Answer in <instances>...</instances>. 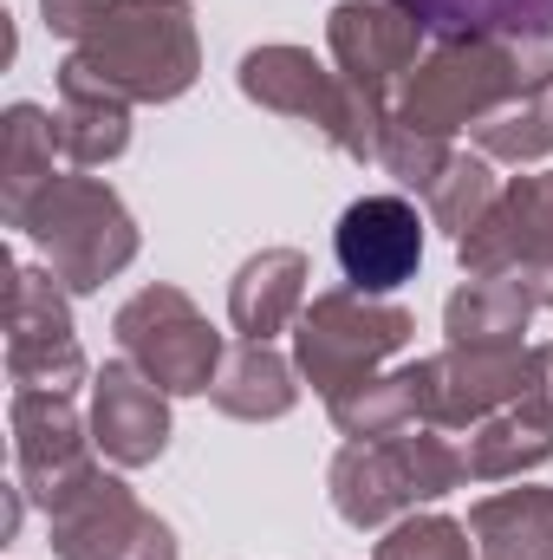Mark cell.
<instances>
[{
    "label": "cell",
    "mask_w": 553,
    "mask_h": 560,
    "mask_svg": "<svg viewBox=\"0 0 553 560\" xmlns=\"http://www.w3.org/2000/svg\"><path fill=\"white\" fill-rule=\"evenodd\" d=\"M469 476L475 482H502V476H528L553 456V339L534 346V392L515 398L508 411L482 418L462 443Z\"/></svg>",
    "instance_id": "cell-16"
},
{
    "label": "cell",
    "mask_w": 553,
    "mask_h": 560,
    "mask_svg": "<svg viewBox=\"0 0 553 560\" xmlns=\"http://www.w3.org/2000/svg\"><path fill=\"white\" fill-rule=\"evenodd\" d=\"M469 482V456L462 443H449V430L436 423H416L398 436H378V443H345L326 469V489H332V509L345 528H391L416 509L443 502L449 489Z\"/></svg>",
    "instance_id": "cell-3"
},
{
    "label": "cell",
    "mask_w": 553,
    "mask_h": 560,
    "mask_svg": "<svg viewBox=\"0 0 553 560\" xmlns=\"http://www.w3.org/2000/svg\"><path fill=\"white\" fill-rule=\"evenodd\" d=\"M449 156H456V150H449V138L404 131L398 118H385V131H378V163H385V170H391L404 189H416V196H423V189H430V183L449 170Z\"/></svg>",
    "instance_id": "cell-28"
},
{
    "label": "cell",
    "mask_w": 553,
    "mask_h": 560,
    "mask_svg": "<svg viewBox=\"0 0 553 560\" xmlns=\"http://www.w3.org/2000/svg\"><path fill=\"white\" fill-rule=\"evenodd\" d=\"M52 138L59 156L79 163V170H98V163H118L131 150V105L79 72L59 66V112H52Z\"/></svg>",
    "instance_id": "cell-19"
},
{
    "label": "cell",
    "mask_w": 553,
    "mask_h": 560,
    "mask_svg": "<svg viewBox=\"0 0 553 560\" xmlns=\"http://www.w3.org/2000/svg\"><path fill=\"white\" fill-rule=\"evenodd\" d=\"M7 423H13V469H20V489L46 509L52 489L92 463V418H79L66 392H13Z\"/></svg>",
    "instance_id": "cell-14"
},
{
    "label": "cell",
    "mask_w": 553,
    "mask_h": 560,
    "mask_svg": "<svg viewBox=\"0 0 553 560\" xmlns=\"http://www.w3.org/2000/svg\"><path fill=\"white\" fill-rule=\"evenodd\" d=\"M475 150L489 156V163H541L553 156V98H515V105H502V112H489L482 125H475Z\"/></svg>",
    "instance_id": "cell-26"
},
{
    "label": "cell",
    "mask_w": 553,
    "mask_h": 560,
    "mask_svg": "<svg viewBox=\"0 0 553 560\" xmlns=\"http://www.w3.org/2000/svg\"><path fill=\"white\" fill-rule=\"evenodd\" d=\"M332 411V430L352 436V443H378V436H398V430H416L423 423V405H416V365L404 372H378L339 398H326Z\"/></svg>",
    "instance_id": "cell-23"
},
{
    "label": "cell",
    "mask_w": 553,
    "mask_h": 560,
    "mask_svg": "<svg viewBox=\"0 0 553 560\" xmlns=\"http://www.w3.org/2000/svg\"><path fill=\"white\" fill-rule=\"evenodd\" d=\"M339 275L358 293H391L423 261V215L411 196H358L332 229Z\"/></svg>",
    "instance_id": "cell-13"
},
{
    "label": "cell",
    "mask_w": 553,
    "mask_h": 560,
    "mask_svg": "<svg viewBox=\"0 0 553 560\" xmlns=\"http://www.w3.org/2000/svg\"><path fill=\"white\" fill-rule=\"evenodd\" d=\"M39 515L59 560H183L176 528L156 509H143L125 476H105L98 463L66 476Z\"/></svg>",
    "instance_id": "cell-7"
},
{
    "label": "cell",
    "mask_w": 553,
    "mask_h": 560,
    "mask_svg": "<svg viewBox=\"0 0 553 560\" xmlns=\"http://www.w3.org/2000/svg\"><path fill=\"white\" fill-rule=\"evenodd\" d=\"M52 156H59L52 112L7 105V125H0V215H7V229H26L33 202L59 183L52 176Z\"/></svg>",
    "instance_id": "cell-21"
},
{
    "label": "cell",
    "mask_w": 553,
    "mask_h": 560,
    "mask_svg": "<svg viewBox=\"0 0 553 560\" xmlns=\"http://www.w3.org/2000/svg\"><path fill=\"white\" fill-rule=\"evenodd\" d=\"M26 235L39 242L46 268L66 293H98L105 280H118L138 261L143 235L125 209V196L98 176H59L33 215H26Z\"/></svg>",
    "instance_id": "cell-4"
},
{
    "label": "cell",
    "mask_w": 553,
    "mask_h": 560,
    "mask_svg": "<svg viewBox=\"0 0 553 560\" xmlns=\"http://www.w3.org/2000/svg\"><path fill=\"white\" fill-rule=\"evenodd\" d=\"M553 85V33H436V46L416 59L391 118L423 138L475 131L489 112L515 98H541Z\"/></svg>",
    "instance_id": "cell-2"
},
{
    "label": "cell",
    "mask_w": 553,
    "mask_h": 560,
    "mask_svg": "<svg viewBox=\"0 0 553 560\" xmlns=\"http://www.w3.org/2000/svg\"><path fill=\"white\" fill-rule=\"evenodd\" d=\"M469 541L475 535L449 515H404V522H391V535L378 541L372 560H475Z\"/></svg>",
    "instance_id": "cell-27"
},
{
    "label": "cell",
    "mask_w": 553,
    "mask_h": 560,
    "mask_svg": "<svg viewBox=\"0 0 553 560\" xmlns=\"http://www.w3.org/2000/svg\"><path fill=\"white\" fill-rule=\"evenodd\" d=\"M111 332H118L125 359L138 365L150 385H163L169 398H209V385H215V372H222V359H228V346H222V332L209 326V313H202L183 287H169V280L138 287V293L118 306Z\"/></svg>",
    "instance_id": "cell-8"
},
{
    "label": "cell",
    "mask_w": 553,
    "mask_h": 560,
    "mask_svg": "<svg viewBox=\"0 0 553 560\" xmlns=\"http://www.w3.org/2000/svg\"><path fill=\"white\" fill-rule=\"evenodd\" d=\"M306 255L299 248H261L248 255L228 280V319L242 339H274L286 326H299L306 313Z\"/></svg>",
    "instance_id": "cell-17"
},
{
    "label": "cell",
    "mask_w": 553,
    "mask_h": 560,
    "mask_svg": "<svg viewBox=\"0 0 553 560\" xmlns=\"http://www.w3.org/2000/svg\"><path fill=\"white\" fill-rule=\"evenodd\" d=\"M209 405L235 423H274L299 405V365L280 359L274 339H242V346H228V359L209 385Z\"/></svg>",
    "instance_id": "cell-18"
},
{
    "label": "cell",
    "mask_w": 553,
    "mask_h": 560,
    "mask_svg": "<svg viewBox=\"0 0 553 560\" xmlns=\"http://www.w3.org/2000/svg\"><path fill=\"white\" fill-rule=\"evenodd\" d=\"M534 392V346H449L416 359V405L436 430H475Z\"/></svg>",
    "instance_id": "cell-11"
},
{
    "label": "cell",
    "mask_w": 553,
    "mask_h": 560,
    "mask_svg": "<svg viewBox=\"0 0 553 560\" xmlns=\"http://www.w3.org/2000/svg\"><path fill=\"white\" fill-rule=\"evenodd\" d=\"M423 39H430V26L416 20L404 0H339L326 13V52H332L339 79L358 92V105L378 125L391 118L404 79L416 72Z\"/></svg>",
    "instance_id": "cell-9"
},
{
    "label": "cell",
    "mask_w": 553,
    "mask_h": 560,
    "mask_svg": "<svg viewBox=\"0 0 553 560\" xmlns=\"http://www.w3.org/2000/svg\"><path fill=\"white\" fill-rule=\"evenodd\" d=\"M430 33H553V0H404Z\"/></svg>",
    "instance_id": "cell-25"
},
{
    "label": "cell",
    "mask_w": 553,
    "mask_h": 560,
    "mask_svg": "<svg viewBox=\"0 0 553 560\" xmlns=\"http://www.w3.org/2000/svg\"><path fill=\"white\" fill-rule=\"evenodd\" d=\"M7 378L13 392H66L85 385V346L52 268H13L7 287Z\"/></svg>",
    "instance_id": "cell-10"
},
{
    "label": "cell",
    "mask_w": 553,
    "mask_h": 560,
    "mask_svg": "<svg viewBox=\"0 0 553 560\" xmlns=\"http://www.w3.org/2000/svg\"><path fill=\"white\" fill-rule=\"evenodd\" d=\"M502 196V183H495V170H489V156H469V150H456L449 156V170L423 189V215L449 235V242H462L482 215H489V202Z\"/></svg>",
    "instance_id": "cell-24"
},
{
    "label": "cell",
    "mask_w": 553,
    "mask_h": 560,
    "mask_svg": "<svg viewBox=\"0 0 553 560\" xmlns=\"http://www.w3.org/2000/svg\"><path fill=\"white\" fill-rule=\"evenodd\" d=\"M242 98H255L261 112L306 125L313 138L345 150L352 163H378V118L358 105V92L339 79V66L313 59L306 46H255L242 52Z\"/></svg>",
    "instance_id": "cell-6"
},
{
    "label": "cell",
    "mask_w": 553,
    "mask_h": 560,
    "mask_svg": "<svg viewBox=\"0 0 553 560\" xmlns=\"http://www.w3.org/2000/svg\"><path fill=\"white\" fill-rule=\"evenodd\" d=\"M39 13L72 46L66 72L118 92L125 105H169L202 79L189 0H39Z\"/></svg>",
    "instance_id": "cell-1"
},
{
    "label": "cell",
    "mask_w": 553,
    "mask_h": 560,
    "mask_svg": "<svg viewBox=\"0 0 553 560\" xmlns=\"http://www.w3.org/2000/svg\"><path fill=\"white\" fill-rule=\"evenodd\" d=\"M416 339V319L385 300V293H358V287H332L313 293L299 326H293V365L319 398H339L365 378H378L385 359H398Z\"/></svg>",
    "instance_id": "cell-5"
},
{
    "label": "cell",
    "mask_w": 553,
    "mask_h": 560,
    "mask_svg": "<svg viewBox=\"0 0 553 560\" xmlns=\"http://www.w3.org/2000/svg\"><path fill=\"white\" fill-rule=\"evenodd\" d=\"M462 275H541L553 268V170L515 176L489 202V215L456 242Z\"/></svg>",
    "instance_id": "cell-12"
},
{
    "label": "cell",
    "mask_w": 553,
    "mask_h": 560,
    "mask_svg": "<svg viewBox=\"0 0 553 560\" xmlns=\"http://www.w3.org/2000/svg\"><path fill=\"white\" fill-rule=\"evenodd\" d=\"M534 313L541 300L528 293L521 275H469L443 306V332L449 346H521Z\"/></svg>",
    "instance_id": "cell-20"
},
{
    "label": "cell",
    "mask_w": 553,
    "mask_h": 560,
    "mask_svg": "<svg viewBox=\"0 0 553 560\" xmlns=\"http://www.w3.org/2000/svg\"><path fill=\"white\" fill-rule=\"evenodd\" d=\"M469 535L482 560H553V489L521 482V489L482 495L469 509Z\"/></svg>",
    "instance_id": "cell-22"
},
{
    "label": "cell",
    "mask_w": 553,
    "mask_h": 560,
    "mask_svg": "<svg viewBox=\"0 0 553 560\" xmlns=\"http://www.w3.org/2000/svg\"><path fill=\"white\" fill-rule=\"evenodd\" d=\"M92 443L118 469H150L169 450V392L150 385L131 359H111L92 378Z\"/></svg>",
    "instance_id": "cell-15"
}]
</instances>
